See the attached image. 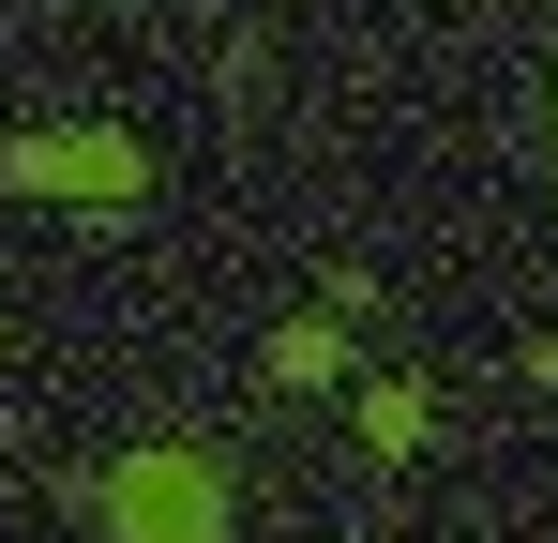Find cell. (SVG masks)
Here are the masks:
<instances>
[{"mask_svg":"<svg viewBox=\"0 0 558 543\" xmlns=\"http://www.w3.org/2000/svg\"><path fill=\"white\" fill-rule=\"evenodd\" d=\"M106 543H227V468L211 452H121L92 483Z\"/></svg>","mask_w":558,"mask_h":543,"instance_id":"obj_1","label":"cell"},{"mask_svg":"<svg viewBox=\"0 0 558 543\" xmlns=\"http://www.w3.org/2000/svg\"><path fill=\"white\" fill-rule=\"evenodd\" d=\"M0 181H15V196H136V136H15V152H0Z\"/></svg>","mask_w":558,"mask_h":543,"instance_id":"obj_2","label":"cell"},{"mask_svg":"<svg viewBox=\"0 0 558 543\" xmlns=\"http://www.w3.org/2000/svg\"><path fill=\"white\" fill-rule=\"evenodd\" d=\"M272 377H287V393L348 377V317H287V333H272Z\"/></svg>","mask_w":558,"mask_h":543,"instance_id":"obj_3","label":"cell"},{"mask_svg":"<svg viewBox=\"0 0 558 543\" xmlns=\"http://www.w3.org/2000/svg\"><path fill=\"white\" fill-rule=\"evenodd\" d=\"M363 438H377V452H423V393H408V377H377V393H363Z\"/></svg>","mask_w":558,"mask_h":543,"instance_id":"obj_4","label":"cell"}]
</instances>
